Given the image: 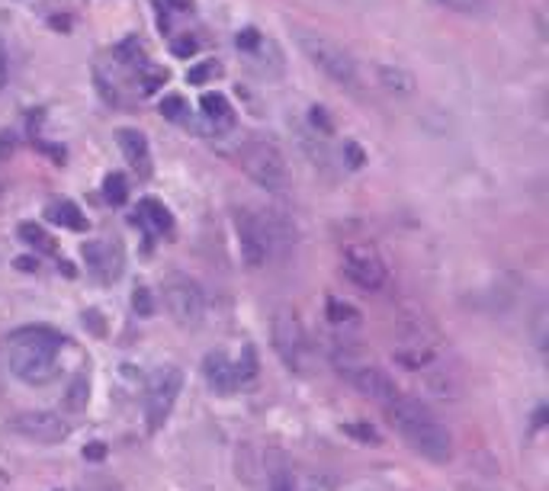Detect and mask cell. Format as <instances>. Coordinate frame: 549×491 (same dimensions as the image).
<instances>
[{"label": "cell", "instance_id": "cell-30", "mask_svg": "<svg viewBox=\"0 0 549 491\" xmlns=\"http://www.w3.org/2000/svg\"><path fill=\"white\" fill-rule=\"evenodd\" d=\"M133 305H135V312H139V315H151V312H154L151 293H148L145 286H139V289L133 293Z\"/></svg>", "mask_w": 549, "mask_h": 491}, {"label": "cell", "instance_id": "cell-2", "mask_svg": "<svg viewBox=\"0 0 549 491\" xmlns=\"http://www.w3.org/2000/svg\"><path fill=\"white\" fill-rule=\"evenodd\" d=\"M389 424L396 427L398 437L431 462H450L453 459V437L425 405L411 402L405 396H396L386 405Z\"/></svg>", "mask_w": 549, "mask_h": 491}, {"label": "cell", "instance_id": "cell-20", "mask_svg": "<svg viewBox=\"0 0 549 491\" xmlns=\"http://www.w3.org/2000/svg\"><path fill=\"white\" fill-rule=\"evenodd\" d=\"M103 196H106V203L123 205L125 199H129V184H125V177L123 174H106V180H103Z\"/></svg>", "mask_w": 549, "mask_h": 491}, {"label": "cell", "instance_id": "cell-24", "mask_svg": "<svg viewBox=\"0 0 549 491\" xmlns=\"http://www.w3.org/2000/svg\"><path fill=\"white\" fill-rule=\"evenodd\" d=\"M222 74V65L219 61H199L187 71V84H206L209 77H219Z\"/></svg>", "mask_w": 549, "mask_h": 491}, {"label": "cell", "instance_id": "cell-35", "mask_svg": "<svg viewBox=\"0 0 549 491\" xmlns=\"http://www.w3.org/2000/svg\"><path fill=\"white\" fill-rule=\"evenodd\" d=\"M273 491H289V485H286V482H283V478H279V482H277V485H273Z\"/></svg>", "mask_w": 549, "mask_h": 491}, {"label": "cell", "instance_id": "cell-16", "mask_svg": "<svg viewBox=\"0 0 549 491\" xmlns=\"http://www.w3.org/2000/svg\"><path fill=\"white\" fill-rule=\"evenodd\" d=\"M199 106H203V116L215 125V132H219V129H228V125L234 123L232 103H228L222 94H213V90H209V94L199 96Z\"/></svg>", "mask_w": 549, "mask_h": 491}, {"label": "cell", "instance_id": "cell-12", "mask_svg": "<svg viewBox=\"0 0 549 491\" xmlns=\"http://www.w3.org/2000/svg\"><path fill=\"white\" fill-rule=\"evenodd\" d=\"M203 373H206V382H209L215 392H234L238 386H242V379H238V367H234L225 353H215V350L209 353V357L203 359Z\"/></svg>", "mask_w": 549, "mask_h": 491}, {"label": "cell", "instance_id": "cell-25", "mask_svg": "<svg viewBox=\"0 0 549 491\" xmlns=\"http://www.w3.org/2000/svg\"><path fill=\"white\" fill-rule=\"evenodd\" d=\"M328 318L334 324H347V322H357V312H353V305H347V302L331 299L328 302Z\"/></svg>", "mask_w": 549, "mask_h": 491}, {"label": "cell", "instance_id": "cell-9", "mask_svg": "<svg viewBox=\"0 0 549 491\" xmlns=\"http://www.w3.org/2000/svg\"><path fill=\"white\" fill-rule=\"evenodd\" d=\"M180 386H183V373L174 367L161 369L154 376V382L148 386V405H145V414H148V431H161L164 421L170 418V408H174L177 396H180Z\"/></svg>", "mask_w": 549, "mask_h": 491}, {"label": "cell", "instance_id": "cell-15", "mask_svg": "<svg viewBox=\"0 0 549 491\" xmlns=\"http://www.w3.org/2000/svg\"><path fill=\"white\" fill-rule=\"evenodd\" d=\"M139 215H142V222L151 228L154 235H170V232H174V215H170L168 205L158 203V199H151V196L142 199Z\"/></svg>", "mask_w": 549, "mask_h": 491}, {"label": "cell", "instance_id": "cell-32", "mask_svg": "<svg viewBox=\"0 0 549 491\" xmlns=\"http://www.w3.org/2000/svg\"><path fill=\"white\" fill-rule=\"evenodd\" d=\"M170 10H177V14H187V10H193V0H164Z\"/></svg>", "mask_w": 549, "mask_h": 491}, {"label": "cell", "instance_id": "cell-34", "mask_svg": "<svg viewBox=\"0 0 549 491\" xmlns=\"http://www.w3.org/2000/svg\"><path fill=\"white\" fill-rule=\"evenodd\" d=\"M7 84V55H4V49H0V87Z\"/></svg>", "mask_w": 549, "mask_h": 491}, {"label": "cell", "instance_id": "cell-10", "mask_svg": "<svg viewBox=\"0 0 549 491\" xmlns=\"http://www.w3.org/2000/svg\"><path fill=\"white\" fill-rule=\"evenodd\" d=\"M20 437L36 443H65L68 441V424L55 414V411H23L10 421Z\"/></svg>", "mask_w": 549, "mask_h": 491}, {"label": "cell", "instance_id": "cell-29", "mask_svg": "<svg viewBox=\"0 0 549 491\" xmlns=\"http://www.w3.org/2000/svg\"><path fill=\"white\" fill-rule=\"evenodd\" d=\"M261 39H264V36H261V32L251 30V26H248V30H242L238 36H234V45H238V49H242L244 55H248L251 49H257V45H261Z\"/></svg>", "mask_w": 549, "mask_h": 491}, {"label": "cell", "instance_id": "cell-17", "mask_svg": "<svg viewBox=\"0 0 549 491\" xmlns=\"http://www.w3.org/2000/svg\"><path fill=\"white\" fill-rule=\"evenodd\" d=\"M49 219L61 228H71V232H87V219H84V213L71 199H55L49 205Z\"/></svg>", "mask_w": 549, "mask_h": 491}, {"label": "cell", "instance_id": "cell-14", "mask_svg": "<svg viewBox=\"0 0 549 491\" xmlns=\"http://www.w3.org/2000/svg\"><path fill=\"white\" fill-rule=\"evenodd\" d=\"M119 148H123L125 161L133 164L142 177L151 174V148H148V139L139 132V129H119Z\"/></svg>", "mask_w": 549, "mask_h": 491}, {"label": "cell", "instance_id": "cell-22", "mask_svg": "<svg viewBox=\"0 0 549 491\" xmlns=\"http://www.w3.org/2000/svg\"><path fill=\"white\" fill-rule=\"evenodd\" d=\"M187 113H190V106H187V100H183L180 94H168L161 100V116L170 119V123H183Z\"/></svg>", "mask_w": 549, "mask_h": 491}, {"label": "cell", "instance_id": "cell-11", "mask_svg": "<svg viewBox=\"0 0 549 491\" xmlns=\"http://www.w3.org/2000/svg\"><path fill=\"white\" fill-rule=\"evenodd\" d=\"M347 379L353 382V389L363 392L366 398H373V402H380V405H389L392 398L398 396L396 382L389 379V376L382 373V369H376V367H353V369H347Z\"/></svg>", "mask_w": 549, "mask_h": 491}, {"label": "cell", "instance_id": "cell-3", "mask_svg": "<svg viewBox=\"0 0 549 491\" xmlns=\"http://www.w3.org/2000/svg\"><path fill=\"white\" fill-rule=\"evenodd\" d=\"M296 42H299L302 55H306L331 84L347 87V90L360 87V68L344 45H337L334 39L322 36V32H312V30H296Z\"/></svg>", "mask_w": 549, "mask_h": 491}, {"label": "cell", "instance_id": "cell-27", "mask_svg": "<svg viewBox=\"0 0 549 491\" xmlns=\"http://www.w3.org/2000/svg\"><path fill=\"white\" fill-rule=\"evenodd\" d=\"M170 51H174L177 59H193V55L199 51V42L190 36V32H187V36H180V39H174V42H170Z\"/></svg>", "mask_w": 549, "mask_h": 491}, {"label": "cell", "instance_id": "cell-21", "mask_svg": "<svg viewBox=\"0 0 549 491\" xmlns=\"http://www.w3.org/2000/svg\"><path fill=\"white\" fill-rule=\"evenodd\" d=\"M87 398H90V386H87V379H84V376H78V379H74L71 386H68V396H65L68 408H71V411L87 408Z\"/></svg>", "mask_w": 549, "mask_h": 491}, {"label": "cell", "instance_id": "cell-6", "mask_svg": "<svg viewBox=\"0 0 549 491\" xmlns=\"http://www.w3.org/2000/svg\"><path fill=\"white\" fill-rule=\"evenodd\" d=\"M341 273L351 279L357 289L366 293H376V289L386 286V264L382 257L376 254L370 244H347L344 254H341Z\"/></svg>", "mask_w": 549, "mask_h": 491}, {"label": "cell", "instance_id": "cell-18", "mask_svg": "<svg viewBox=\"0 0 549 491\" xmlns=\"http://www.w3.org/2000/svg\"><path fill=\"white\" fill-rule=\"evenodd\" d=\"M380 81L389 94H398V96H411L415 94V74L405 71V68H392V65H382L380 68Z\"/></svg>", "mask_w": 549, "mask_h": 491}, {"label": "cell", "instance_id": "cell-26", "mask_svg": "<svg viewBox=\"0 0 549 491\" xmlns=\"http://www.w3.org/2000/svg\"><path fill=\"white\" fill-rule=\"evenodd\" d=\"M308 123H312V129H318V135L334 132V123H331V116L325 113V106H312V110H308Z\"/></svg>", "mask_w": 549, "mask_h": 491}, {"label": "cell", "instance_id": "cell-5", "mask_svg": "<svg viewBox=\"0 0 549 491\" xmlns=\"http://www.w3.org/2000/svg\"><path fill=\"white\" fill-rule=\"evenodd\" d=\"M164 305L180 328H199L206 318V296L190 277H170L164 286Z\"/></svg>", "mask_w": 549, "mask_h": 491}, {"label": "cell", "instance_id": "cell-8", "mask_svg": "<svg viewBox=\"0 0 549 491\" xmlns=\"http://www.w3.org/2000/svg\"><path fill=\"white\" fill-rule=\"evenodd\" d=\"M273 347H277L279 359H283L289 369H306L308 363V341H306V331H302L299 318L293 312H277L273 315Z\"/></svg>", "mask_w": 549, "mask_h": 491}, {"label": "cell", "instance_id": "cell-19", "mask_svg": "<svg viewBox=\"0 0 549 491\" xmlns=\"http://www.w3.org/2000/svg\"><path fill=\"white\" fill-rule=\"evenodd\" d=\"M440 10H450V14H462V16H479L485 14L489 0H431Z\"/></svg>", "mask_w": 549, "mask_h": 491}, {"label": "cell", "instance_id": "cell-31", "mask_svg": "<svg viewBox=\"0 0 549 491\" xmlns=\"http://www.w3.org/2000/svg\"><path fill=\"white\" fill-rule=\"evenodd\" d=\"M344 151H347V164H351V168H363V161H366V158H363V151H360V145H353V141H347V148H344Z\"/></svg>", "mask_w": 549, "mask_h": 491}, {"label": "cell", "instance_id": "cell-23", "mask_svg": "<svg viewBox=\"0 0 549 491\" xmlns=\"http://www.w3.org/2000/svg\"><path fill=\"white\" fill-rule=\"evenodd\" d=\"M20 235H23V241L32 244V248H39V250H55L51 238L45 235V232H42L39 225H32V222H23V225H20Z\"/></svg>", "mask_w": 549, "mask_h": 491}, {"label": "cell", "instance_id": "cell-7", "mask_svg": "<svg viewBox=\"0 0 549 491\" xmlns=\"http://www.w3.org/2000/svg\"><path fill=\"white\" fill-rule=\"evenodd\" d=\"M234 235H238V248H242V260L248 267H264L270 260V232H267L264 219L254 215L251 209H238L234 213Z\"/></svg>", "mask_w": 549, "mask_h": 491}, {"label": "cell", "instance_id": "cell-13", "mask_svg": "<svg viewBox=\"0 0 549 491\" xmlns=\"http://www.w3.org/2000/svg\"><path fill=\"white\" fill-rule=\"evenodd\" d=\"M84 260H87L90 273H96L100 279H116L119 270H123V257L106 241H90L84 248Z\"/></svg>", "mask_w": 549, "mask_h": 491}, {"label": "cell", "instance_id": "cell-28", "mask_svg": "<svg viewBox=\"0 0 549 491\" xmlns=\"http://www.w3.org/2000/svg\"><path fill=\"white\" fill-rule=\"evenodd\" d=\"M161 84H168V71H164V68H148L145 77H142V90H145V94H154Z\"/></svg>", "mask_w": 549, "mask_h": 491}, {"label": "cell", "instance_id": "cell-33", "mask_svg": "<svg viewBox=\"0 0 549 491\" xmlns=\"http://www.w3.org/2000/svg\"><path fill=\"white\" fill-rule=\"evenodd\" d=\"M103 453H106V450H103L100 443H94V447H84V456H90V459H103Z\"/></svg>", "mask_w": 549, "mask_h": 491}, {"label": "cell", "instance_id": "cell-1", "mask_svg": "<svg viewBox=\"0 0 549 491\" xmlns=\"http://www.w3.org/2000/svg\"><path fill=\"white\" fill-rule=\"evenodd\" d=\"M59 350L61 334L42 324H26L16 328L7 341H4V357L16 379L30 382V386H42L59 369Z\"/></svg>", "mask_w": 549, "mask_h": 491}, {"label": "cell", "instance_id": "cell-4", "mask_svg": "<svg viewBox=\"0 0 549 491\" xmlns=\"http://www.w3.org/2000/svg\"><path fill=\"white\" fill-rule=\"evenodd\" d=\"M238 164H242L244 174L254 180L257 186L264 190H286L289 184V170H286V158L273 141L264 139H251L238 148Z\"/></svg>", "mask_w": 549, "mask_h": 491}]
</instances>
